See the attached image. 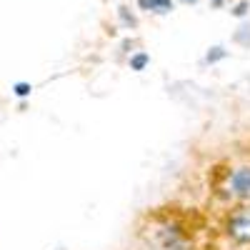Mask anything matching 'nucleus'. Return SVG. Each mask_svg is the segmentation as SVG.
I'll list each match as a JSON object with an SVG mask.
<instances>
[{"mask_svg": "<svg viewBox=\"0 0 250 250\" xmlns=\"http://www.w3.org/2000/svg\"><path fill=\"white\" fill-rule=\"evenodd\" d=\"M230 233L235 240L240 243H250V208H243L238 210L230 220Z\"/></svg>", "mask_w": 250, "mask_h": 250, "instance_id": "1", "label": "nucleus"}, {"mask_svg": "<svg viewBox=\"0 0 250 250\" xmlns=\"http://www.w3.org/2000/svg\"><path fill=\"white\" fill-rule=\"evenodd\" d=\"M228 188H230L233 195L250 200V168H238L228 180Z\"/></svg>", "mask_w": 250, "mask_h": 250, "instance_id": "2", "label": "nucleus"}, {"mask_svg": "<svg viewBox=\"0 0 250 250\" xmlns=\"http://www.w3.org/2000/svg\"><path fill=\"white\" fill-rule=\"evenodd\" d=\"M138 5L148 13H168L173 10V0H138Z\"/></svg>", "mask_w": 250, "mask_h": 250, "instance_id": "3", "label": "nucleus"}, {"mask_svg": "<svg viewBox=\"0 0 250 250\" xmlns=\"http://www.w3.org/2000/svg\"><path fill=\"white\" fill-rule=\"evenodd\" d=\"M130 65H133V70H143L145 65H148V55H145V53L135 55V58L130 60Z\"/></svg>", "mask_w": 250, "mask_h": 250, "instance_id": "4", "label": "nucleus"}, {"mask_svg": "<svg viewBox=\"0 0 250 250\" xmlns=\"http://www.w3.org/2000/svg\"><path fill=\"white\" fill-rule=\"evenodd\" d=\"M30 85H28V83H18V85H15V95H20V98H25V95H30Z\"/></svg>", "mask_w": 250, "mask_h": 250, "instance_id": "5", "label": "nucleus"}, {"mask_svg": "<svg viewBox=\"0 0 250 250\" xmlns=\"http://www.w3.org/2000/svg\"><path fill=\"white\" fill-rule=\"evenodd\" d=\"M225 53H220V48H218V53H213V55H208V60H218V58H223Z\"/></svg>", "mask_w": 250, "mask_h": 250, "instance_id": "6", "label": "nucleus"}, {"mask_svg": "<svg viewBox=\"0 0 250 250\" xmlns=\"http://www.w3.org/2000/svg\"><path fill=\"white\" fill-rule=\"evenodd\" d=\"M245 8H248V5H245V3H240V5L235 8V15H243V13H245Z\"/></svg>", "mask_w": 250, "mask_h": 250, "instance_id": "7", "label": "nucleus"}, {"mask_svg": "<svg viewBox=\"0 0 250 250\" xmlns=\"http://www.w3.org/2000/svg\"><path fill=\"white\" fill-rule=\"evenodd\" d=\"M223 3V0H213V5H220Z\"/></svg>", "mask_w": 250, "mask_h": 250, "instance_id": "8", "label": "nucleus"}, {"mask_svg": "<svg viewBox=\"0 0 250 250\" xmlns=\"http://www.w3.org/2000/svg\"><path fill=\"white\" fill-rule=\"evenodd\" d=\"M185 3H195V0H185Z\"/></svg>", "mask_w": 250, "mask_h": 250, "instance_id": "9", "label": "nucleus"}]
</instances>
